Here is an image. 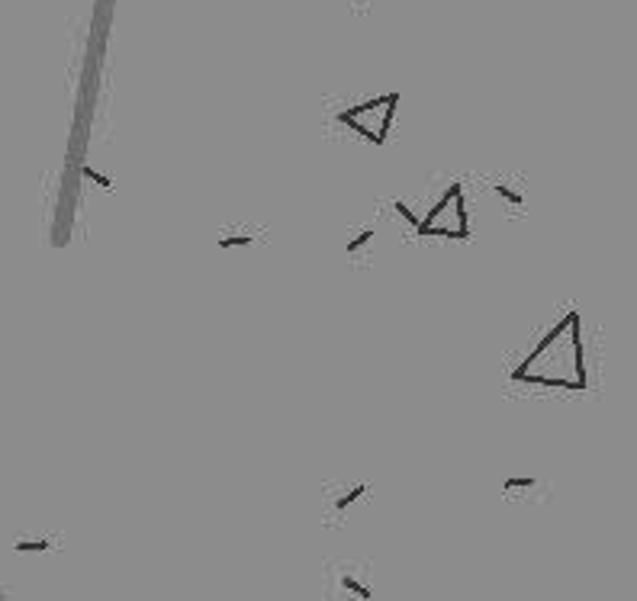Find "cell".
<instances>
[{"label":"cell","mask_w":637,"mask_h":601,"mask_svg":"<svg viewBox=\"0 0 637 601\" xmlns=\"http://www.w3.org/2000/svg\"><path fill=\"white\" fill-rule=\"evenodd\" d=\"M512 383L583 393L589 380H586L583 361V319L577 309H570L541 338V344L512 370Z\"/></svg>","instance_id":"cell-1"},{"label":"cell","mask_w":637,"mask_h":601,"mask_svg":"<svg viewBox=\"0 0 637 601\" xmlns=\"http://www.w3.org/2000/svg\"><path fill=\"white\" fill-rule=\"evenodd\" d=\"M416 235H441V238H470V216H467V200H463L461 184H451L441 194V200L435 203V209H429L425 219H419Z\"/></svg>","instance_id":"cell-2"},{"label":"cell","mask_w":637,"mask_h":601,"mask_svg":"<svg viewBox=\"0 0 637 601\" xmlns=\"http://www.w3.org/2000/svg\"><path fill=\"white\" fill-rule=\"evenodd\" d=\"M396 103H399V94L374 97V100H364L351 110H342V113H338V122H342V126H351L357 135H364V139L374 142V145H383L389 126H393Z\"/></svg>","instance_id":"cell-3"},{"label":"cell","mask_w":637,"mask_h":601,"mask_svg":"<svg viewBox=\"0 0 637 601\" xmlns=\"http://www.w3.org/2000/svg\"><path fill=\"white\" fill-rule=\"evenodd\" d=\"M338 585H342V592H351V595H355L357 601H370V598H374V588H370L367 582L355 579V575H351V573H345Z\"/></svg>","instance_id":"cell-4"},{"label":"cell","mask_w":637,"mask_h":601,"mask_svg":"<svg viewBox=\"0 0 637 601\" xmlns=\"http://www.w3.org/2000/svg\"><path fill=\"white\" fill-rule=\"evenodd\" d=\"M361 495H364V486H355V489H348V492H345L342 499H335V501H332V511H335V514H345V511H348L351 505H355L357 499H361Z\"/></svg>","instance_id":"cell-5"},{"label":"cell","mask_w":637,"mask_h":601,"mask_svg":"<svg viewBox=\"0 0 637 601\" xmlns=\"http://www.w3.org/2000/svg\"><path fill=\"white\" fill-rule=\"evenodd\" d=\"M249 245H251V235H222V238H219L222 251H232V248H249Z\"/></svg>","instance_id":"cell-6"},{"label":"cell","mask_w":637,"mask_h":601,"mask_svg":"<svg viewBox=\"0 0 637 601\" xmlns=\"http://www.w3.org/2000/svg\"><path fill=\"white\" fill-rule=\"evenodd\" d=\"M493 190H496V194H499V196H503V200H505V203H512V206H522V203H525V196H522V194H518V190L505 187V184H496V187H493Z\"/></svg>","instance_id":"cell-7"},{"label":"cell","mask_w":637,"mask_h":601,"mask_svg":"<svg viewBox=\"0 0 637 601\" xmlns=\"http://www.w3.org/2000/svg\"><path fill=\"white\" fill-rule=\"evenodd\" d=\"M16 554H42V550H48L46 541H16L14 543Z\"/></svg>","instance_id":"cell-8"},{"label":"cell","mask_w":637,"mask_h":601,"mask_svg":"<svg viewBox=\"0 0 637 601\" xmlns=\"http://www.w3.org/2000/svg\"><path fill=\"white\" fill-rule=\"evenodd\" d=\"M81 174H84V181H94L97 187H103V190H110V187H113V181H110L107 174H97L94 167H81Z\"/></svg>","instance_id":"cell-9"},{"label":"cell","mask_w":637,"mask_h":601,"mask_svg":"<svg viewBox=\"0 0 637 601\" xmlns=\"http://www.w3.org/2000/svg\"><path fill=\"white\" fill-rule=\"evenodd\" d=\"M370 238H374V232H370V228H364V232L357 235L355 241H348V254H357V251H361V248H367V245H370Z\"/></svg>","instance_id":"cell-10"},{"label":"cell","mask_w":637,"mask_h":601,"mask_svg":"<svg viewBox=\"0 0 637 601\" xmlns=\"http://www.w3.org/2000/svg\"><path fill=\"white\" fill-rule=\"evenodd\" d=\"M531 486H535L531 476H512V480H505V489H531Z\"/></svg>","instance_id":"cell-11"},{"label":"cell","mask_w":637,"mask_h":601,"mask_svg":"<svg viewBox=\"0 0 637 601\" xmlns=\"http://www.w3.org/2000/svg\"><path fill=\"white\" fill-rule=\"evenodd\" d=\"M396 213H399V216H403V219H409V222H412V226H419V219H416V213H412V209H409V206H406V203H403V200H399V203H396Z\"/></svg>","instance_id":"cell-12"},{"label":"cell","mask_w":637,"mask_h":601,"mask_svg":"<svg viewBox=\"0 0 637 601\" xmlns=\"http://www.w3.org/2000/svg\"><path fill=\"white\" fill-rule=\"evenodd\" d=\"M351 4H355V7H367L370 0H351Z\"/></svg>","instance_id":"cell-13"}]
</instances>
